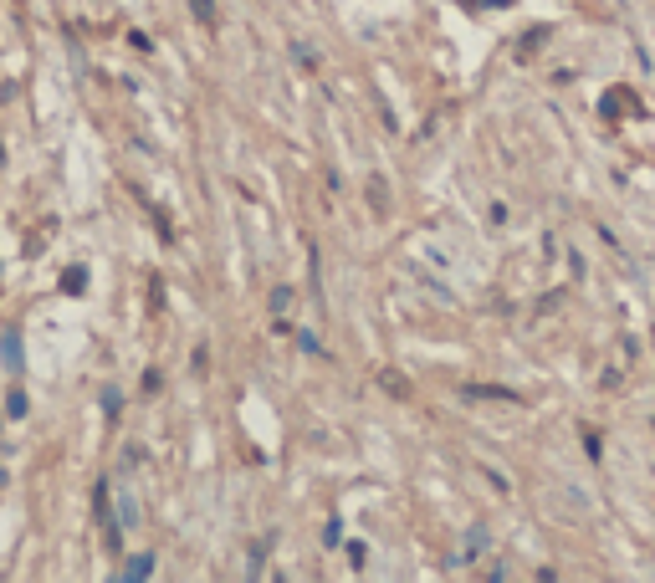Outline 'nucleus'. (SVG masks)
<instances>
[{"label":"nucleus","instance_id":"1","mask_svg":"<svg viewBox=\"0 0 655 583\" xmlns=\"http://www.w3.org/2000/svg\"><path fill=\"white\" fill-rule=\"evenodd\" d=\"M466 399H517V394L497 389V384H466Z\"/></svg>","mask_w":655,"mask_h":583},{"label":"nucleus","instance_id":"2","mask_svg":"<svg viewBox=\"0 0 655 583\" xmlns=\"http://www.w3.org/2000/svg\"><path fill=\"white\" fill-rule=\"evenodd\" d=\"M149 573H154V558H149V553H139L134 563L123 568V578H149Z\"/></svg>","mask_w":655,"mask_h":583},{"label":"nucleus","instance_id":"3","mask_svg":"<svg viewBox=\"0 0 655 583\" xmlns=\"http://www.w3.org/2000/svg\"><path fill=\"white\" fill-rule=\"evenodd\" d=\"M190 11H195L200 26H215V0H190Z\"/></svg>","mask_w":655,"mask_h":583},{"label":"nucleus","instance_id":"4","mask_svg":"<svg viewBox=\"0 0 655 583\" xmlns=\"http://www.w3.org/2000/svg\"><path fill=\"white\" fill-rule=\"evenodd\" d=\"M87 287V272H82V266H72V272L62 277V292H82Z\"/></svg>","mask_w":655,"mask_h":583},{"label":"nucleus","instance_id":"5","mask_svg":"<svg viewBox=\"0 0 655 583\" xmlns=\"http://www.w3.org/2000/svg\"><path fill=\"white\" fill-rule=\"evenodd\" d=\"M379 384H384L389 394H395V399H405V389H410V384H405L400 374H379Z\"/></svg>","mask_w":655,"mask_h":583},{"label":"nucleus","instance_id":"6","mask_svg":"<svg viewBox=\"0 0 655 583\" xmlns=\"http://www.w3.org/2000/svg\"><path fill=\"white\" fill-rule=\"evenodd\" d=\"M93 512H98V522H108V486L93 491Z\"/></svg>","mask_w":655,"mask_h":583},{"label":"nucleus","instance_id":"7","mask_svg":"<svg viewBox=\"0 0 655 583\" xmlns=\"http://www.w3.org/2000/svg\"><path fill=\"white\" fill-rule=\"evenodd\" d=\"M272 307L287 312V307H292V287H277V292H272Z\"/></svg>","mask_w":655,"mask_h":583},{"label":"nucleus","instance_id":"8","mask_svg":"<svg viewBox=\"0 0 655 583\" xmlns=\"http://www.w3.org/2000/svg\"><path fill=\"white\" fill-rule=\"evenodd\" d=\"M6 364L21 369V353H16V333H6Z\"/></svg>","mask_w":655,"mask_h":583},{"label":"nucleus","instance_id":"9","mask_svg":"<svg viewBox=\"0 0 655 583\" xmlns=\"http://www.w3.org/2000/svg\"><path fill=\"white\" fill-rule=\"evenodd\" d=\"M103 415H108V420H118V389H108V394H103Z\"/></svg>","mask_w":655,"mask_h":583},{"label":"nucleus","instance_id":"10","mask_svg":"<svg viewBox=\"0 0 655 583\" xmlns=\"http://www.w3.org/2000/svg\"><path fill=\"white\" fill-rule=\"evenodd\" d=\"M584 451H589L594 461H599V451H604V445H599V435H594V430H584Z\"/></svg>","mask_w":655,"mask_h":583}]
</instances>
